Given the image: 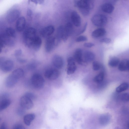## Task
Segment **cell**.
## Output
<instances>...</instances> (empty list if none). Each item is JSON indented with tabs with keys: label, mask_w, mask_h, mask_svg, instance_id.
<instances>
[{
	"label": "cell",
	"mask_w": 129,
	"mask_h": 129,
	"mask_svg": "<svg viewBox=\"0 0 129 129\" xmlns=\"http://www.w3.org/2000/svg\"><path fill=\"white\" fill-rule=\"evenodd\" d=\"M75 5L79 9L84 16L88 15L94 6L93 1L91 0H81L75 1Z\"/></svg>",
	"instance_id": "6da1fadb"
},
{
	"label": "cell",
	"mask_w": 129,
	"mask_h": 129,
	"mask_svg": "<svg viewBox=\"0 0 129 129\" xmlns=\"http://www.w3.org/2000/svg\"><path fill=\"white\" fill-rule=\"evenodd\" d=\"M36 31L34 28L29 27L23 33V41L25 45L30 48L32 43L37 37Z\"/></svg>",
	"instance_id": "7a4b0ae2"
},
{
	"label": "cell",
	"mask_w": 129,
	"mask_h": 129,
	"mask_svg": "<svg viewBox=\"0 0 129 129\" xmlns=\"http://www.w3.org/2000/svg\"><path fill=\"white\" fill-rule=\"evenodd\" d=\"M30 82L34 88L40 89L43 86L44 80L42 76L37 73L33 75L31 78Z\"/></svg>",
	"instance_id": "3957f363"
},
{
	"label": "cell",
	"mask_w": 129,
	"mask_h": 129,
	"mask_svg": "<svg viewBox=\"0 0 129 129\" xmlns=\"http://www.w3.org/2000/svg\"><path fill=\"white\" fill-rule=\"evenodd\" d=\"M91 20L94 25L97 26H101L106 23L107 21V18L104 15L97 14L93 15Z\"/></svg>",
	"instance_id": "277c9868"
},
{
	"label": "cell",
	"mask_w": 129,
	"mask_h": 129,
	"mask_svg": "<svg viewBox=\"0 0 129 129\" xmlns=\"http://www.w3.org/2000/svg\"><path fill=\"white\" fill-rule=\"evenodd\" d=\"M58 44L55 37H48L46 40L45 44V48L46 51L47 52H51Z\"/></svg>",
	"instance_id": "5b68a950"
},
{
	"label": "cell",
	"mask_w": 129,
	"mask_h": 129,
	"mask_svg": "<svg viewBox=\"0 0 129 129\" xmlns=\"http://www.w3.org/2000/svg\"><path fill=\"white\" fill-rule=\"evenodd\" d=\"M14 39L4 33L1 35L0 42L3 45H5L9 47H12L15 44Z\"/></svg>",
	"instance_id": "8992f818"
},
{
	"label": "cell",
	"mask_w": 129,
	"mask_h": 129,
	"mask_svg": "<svg viewBox=\"0 0 129 129\" xmlns=\"http://www.w3.org/2000/svg\"><path fill=\"white\" fill-rule=\"evenodd\" d=\"M20 106L25 110H28L32 108L34 104L32 100L24 95L20 99Z\"/></svg>",
	"instance_id": "52a82bcc"
},
{
	"label": "cell",
	"mask_w": 129,
	"mask_h": 129,
	"mask_svg": "<svg viewBox=\"0 0 129 129\" xmlns=\"http://www.w3.org/2000/svg\"><path fill=\"white\" fill-rule=\"evenodd\" d=\"M20 12L19 10L17 9H12L8 13L7 19L8 22L12 23L15 22L19 18Z\"/></svg>",
	"instance_id": "ba28073f"
},
{
	"label": "cell",
	"mask_w": 129,
	"mask_h": 129,
	"mask_svg": "<svg viewBox=\"0 0 129 129\" xmlns=\"http://www.w3.org/2000/svg\"><path fill=\"white\" fill-rule=\"evenodd\" d=\"M67 73L68 75L72 74L75 72L77 68L74 58L71 57H69L67 59Z\"/></svg>",
	"instance_id": "9c48e42d"
},
{
	"label": "cell",
	"mask_w": 129,
	"mask_h": 129,
	"mask_svg": "<svg viewBox=\"0 0 129 129\" xmlns=\"http://www.w3.org/2000/svg\"><path fill=\"white\" fill-rule=\"evenodd\" d=\"M59 75V71L54 68H50L45 72L44 75L47 78L50 80H54L57 79Z\"/></svg>",
	"instance_id": "30bf717a"
},
{
	"label": "cell",
	"mask_w": 129,
	"mask_h": 129,
	"mask_svg": "<svg viewBox=\"0 0 129 129\" xmlns=\"http://www.w3.org/2000/svg\"><path fill=\"white\" fill-rule=\"evenodd\" d=\"M73 30L72 24L70 22L67 23L64 27L63 36L62 40L64 42L68 39L69 37L72 34Z\"/></svg>",
	"instance_id": "8fae6325"
},
{
	"label": "cell",
	"mask_w": 129,
	"mask_h": 129,
	"mask_svg": "<svg viewBox=\"0 0 129 129\" xmlns=\"http://www.w3.org/2000/svg\"><path fill=\"white\" fill-rule=\"evenodd\" d=\"M14 67V63L11 60H7L4 61L0 66V69L3 71L7 72L11 71Z\"/></svg>",
	"instance_id": "7c38bea8"
},
{
	"label": "cell",
	"mask_w": 129,
	"mask_h": 129,
	"mask_svg": "<svg viewBox=\"0 0 129 129\" xmlns=\"http://www.w3.org/2000/svg\"><path fill=\"white\" fill-rule=\"evenodd\" d=\"M52 62L54 66L58 69L61 68L63 66V59L61 56L58 55H55L53 56Z\"/></svg>",
	"instance_id": "4fadbf2b"
},
{
	"label": "cell",
	"mask_w": 129,
	"mask_h": 129,
	"mask_svg": "<svg viewBox=\"0 0 129 129\" xmlns=\"http://www.w3.org/2000/svg\"><path fill=\"white\" fill-rule=\"evenodd\" d=\"M71 18L74 25L76 27L79 26L81 24V19L80 16L76 11H73L71 13Z\"/></svg>",
	"instance_id": "5bb4252c"
},
{
	"label": "cell",
	"mask_w": 129,
	"mask_h": 129,
	"mask_svg": "<svg viewBox=\"0 0 129 129\" xmlns=\"http://www.w3.org/2000/svg\"><path fill=\"white\" fill-rule=\"evenodd\" d=\"M18 80L11 74L6 78L5 83L6 85L8 88L13 87L16 84Z\"/></svg>",
	"instance_id": "9a60e30c"
},
{
	"label": "cell",
	"mask_w": 129,
	"mask_h": 129,
	"mask_svg": "<svg viewBox=\"0 0 129 129\" xmlns=\"http://www.w3.org/2000/svg\"><path fill=\"white\" fill-rule=\"evenodd\" d=\"M26 24V20L25 17L22 16L19 17L17 20L16 27L17 31L21 32L24 29Z\"/></svg>",
	"instance_id": "2e32d148"
},
{
	"label": "cell",
	"mask_w": 129,
	"mask_h": 129,
	"mask_svg": "<svg viewBox=\"0 0 129 129\" xmlns=\"http://www.w3.org/2000/svg\"><path fill=\"white\" fill-rule=\"evenodd\" d=\"M54 31V27L51 25L47 26L43 28L41 31L42 36L44 37L49 36L52 35Z\"/></svg>",
	"instance_id": "e0dca14e"
},
{
	"label": "cell",
	"mask_w": 129,
	"mask_h": 129,
	"mask_svg": "<svg viewBox=\"0 0 129 129\" xmlns=\"http://www.w3.org/2000/svg\"><path fill=\"white\" fill-rule=\"evenodd\" d=\"M82 56L83 53L82 49L79 48L77 49L74 54V58L75 61L80 65H82L83 64Z\"/></svg>",
	"instance_id": "ac0fdd59"
},
{
	"label": "cell",
	"mask_w": 129,
	"mask_h": 129,
	"mask_svg": "<svg viewBox=\"0 0 129 129\" xmlns=\"http://www.w3.org/2000/svg\"><path fill=\"white\" fill-rule=\"evenodd\" d=\"M129 60L126 59H124L119 62L118 68L120 71H128L129 70Z\"/></svg>",
	"instance_id": "d6986e66"
},
{
	"label": "cell",
	"mask_w": 129,
	"mask_h": 129,
	"mask_svg": "<svg viewBox=\"0 0 129 129\" xmlns=\"http://www.w3.org/2000/svg\"><path fill=\"white\" fill-rule=\"evenodd\" d=\"M106 33V30L104 28H100L94 30L92 33L91 35L94 38H98L104 36Z\"/></svg>",
	"instance_id": "ffe728a7"
},
{
	"label": "cell",
	"mask_w": 129,
	"mask_h": 129,
	"mask_svg": "<svg viewBox=\"0 0 129 129\" xmlns=\"http://www.w3.org/2000/svg\"><path fill=\"white\" fill-rule=\"evenodd\" d=\"M42 44V40L40 38L37 36L32 43L30 48L37 51L40 49Z\"/></svg>",
	"instance_id": "44dd1931"
},
{
	"label": "cell",
	"mask_w": 129,
	"mask_h": 129,
	"mask_svg": "<svg viewBox=\"0 0 129 129\" xmlns=\"http://www.w3.org/2000/svg\"><path fill=\"white\" fill-rule=\"evenodd\" d=\"M84 61L87 62H90L93 61L95 58V55L92 52L89 51H85L83 55Z\"/></svg>",
	"instance_id": "7402d4cb"
},
{
	"label": "cell",
	"mask_w": 129,
	"mask_h": 129,
	"mask_svg": "<svg viewBox=\"0 0 129 129\" xmlns=\"http://www.w3.org/2000/svg\"><path fill=\"white\" fill-rule=\"evenodd\" d=\"M102 10L107 13H111L114 9V7L111 3H106L103 4L102 6Z\"/></svg>",
	"instance_id": "603a6c76"
},
{
	"label": "cell",
	"mask_w": 129,
	"mask_h": 129,
	"mask_svg": "<svg viewBox=\"0 0 129 129\" xmlns=\"http://www.w3.org/2000/svg\"><path fill=\"white\" fill-rule=\"evenodd\" d=\"M35 116L33 114H29L25 115L23 117L25 124L27 126L30 125L31 122L35 119Z\"/></svg>",
	"instance_id": "cb8c5ba5"
},
{
	"label": "cell",
	"mask_w": 129,
	"mask_h": 129,
	"mask_svg": "<svg viewBox=\"0 0 129 129\" xmlns=\"http://www.w3.org/2000/svg\"><path fill=\"white\" fill-rule=\"evenodd\" d=\"M64 27L62 25L60 26L57 28L56 35L55 37L57 42L59 43L62 39L64 32Z\"/></svg>",
	"instance_id": "d4e9b609"
},
{
	"label": "cell",
	"mask_w": 129,
	"mask_h": 129,
	"mask_svg": "<svg viewBox=\"0 0 129 129\" xmlns=\"http://www.w3.org/2000/svg\"><path fill=\"white\" fill-rule=\"evenodd\" d=\"M11 101L9 99H6L0 101V111L5 110L10 105Z\"/></svg>",
	"instance_id": "484cf974"
},
{
	"label": "cell",
	"mask_w": 129,
	"mask_h": 129,
	"mask_svg": "<svg viewBox=\"0 0 129 129\" xmlns=\"http://www.w3.org/2000/svg\"><path fill=\"white\" fill-rule=\"evenodd\" d=\"M24 72L23 70L21 69L18 68L14 70L11 74L19 80L23 77Z\"/></svg>",
	"instance_id": "4316f807"
},
{
	"label": "cell",
	"mask_w": 129,
	"mask_h": 129,
	"mask_svg": "<svg viewBox=\"0 0 129 129\" xmlns=\"http://www.w3.org/2000/svg\"><path fill=\"white\" fill-rule=\"evenodd\" d=\"M120 60L118 58L116 57H113L109 60L108 65L112 67H115L118 65Z\"/></svg>",
	"instance_id": "83f0119b"
},
{
	"label": "cell",
	"mask_w": 129,
	"mask_h": 129,
	"mask_svg": "<svg viewBox=\"0 0 129 129\" xmlns=\"http://www.w3.org/2000/svg\"><path fill=\"white\" fill-rule=\"evenodd\" d=\"M128 87V84L126 82H124L120 84L116 88V91L117 92H121L127 90Z\"/></svg>",
	"instance_id": "f1b7e54d"
},
{
	"label": "cell",
	"mask_w": 129,
	"mask_h": 129,
	"mask_svg": "<svg viewBox=\"0 0 129 129\" xmlns=\"http://www.w3.org/2000/svg\"><path fill=\"white\" fill-rule=\"evenodd\" d=\"M5 33L8 36L15 38L16 34L15 30L11 27H8L6 29Z\"/></svg>",
	"instance_id": "f546056e"
},
{
	"label": "cell",
	"mask_w": 129,
	"mask_h": 129,
	"mask_svg": "<svg viewBox=\"0 0 129 129\" xmlns=\"http://www.w3.org/2000/svg\"><path fill=\"white\" fill-rule=\"evenodd\" d=\"M104 74L103 72H100L94 78V81L96 83H101L104 80Z\"/></svg>",
	"instance_id": "4dcf8cb0"
},
{
	"label": "cell",
	"mask_w": 129,
	"mask_h": 129,
	"mask_svg": "<svg viewBox=\"0 0 129 129\" xmlns=\"http://www.w3.org/2000/svg\"><path fill=\"white\" fill-rule=\"evenodd\" d=\"M120 99L124 102H128L129 100V95L128 93H123L121 95Z\"/></svg>",
	"instance_id": "1f68e13d"
},
{
	"label": "cell",
	"mask_w": 129,
	"mask_h": 129,
	"mask_svg": "<svg viewBox=\"0 0 129 129\" xmlns=\"http://www.w3.org/2000/svg\"><path fill=\"white\" fill-rule=\"evenodd\" d=\"M92 67L93 70L97 71L100 69V65L98 61H95L93 62L92 63Z\"/></svg>",
	"instance_id": "d6a6232c"
},
{
	"label": "cell",
	"mask_w": 129,
	"mask_h": 129,
	"mask_svg": "<svg viewBox=\"0 0 129 129\" xmlns=\"http://www.w3.org/2000/svg\"><path fill=\"white\" fill-rule=\"evenodd\" d=\"M25 110L21 107L18 108L16 110V113L19 116H23L25 113Z\"/></svg>",
	"instance_id": "836d02e7"
},
{
	"label": "cell",
	"mask_w": 129,
	"mask_h": 129,
	"mask_svg": "<svg viewBox=\"0 0 129 129\" xmlns=\"http://www.w3.org/2000/svg\"><path fill=\"white\" fill-rule=\"evenodd\" d=\"M24 95L32 101L35 100L36 98V95L33 93L31 92H26Z\"/></svg>",
	"instance_id": "e575fe53"
},
{
	"label": "cell",
	"mask_w": 129,
	"mask_h": 129,
	"mask_svg": "<svg viewBox=\"0 0 129 129\" xmlns=\"http://www.w3.org/2000/svg\"><path fill=\"white\" fill-rule=\"evenodd\" d=\"M87 38L85 36H81L78 37L76 39V41L77 42H80L87 41Z\"/></svg>",
	"instance_id": "d590c367"
},
{
	"label": "cell",
	"mask_w": 129,
	"mask_h": 129,
	"mask_svg": "<svg viewBox=\"0 0 129 129\" xmlns=\"http://www.w3.org/2000/svg\"><path fill=\"white\" fill-rule=\"evenodd\" d=\"M13 129H26L24 127L22 124L17 123L15 124L13 128Z\"/></svg>",
	"instance_id": "8d00e7d4"
},
{
	"label": "cell",
	"mask_w": 129,
	"mask_h": 129,
	"mask_svg": "<svg viewBox=\"0 0 129 129\" xmlns=\"http://www.w3.org/2000/svg\"><path fill=\"white\" fill-rule=\"evenodd\" d=\"M100 41L101 42L108 43L111 42V39L109 38H104L100 40Z\"/></svg>",
	"instance_id": "74e56055"
},
{
	"label": "cell",
	"mask_w": 129,
	"mask_h": 129,
	"mask_svg": "<svg viewBox=\"0 0 129 129\" xmlns=\"http://www.w3.org/2000/svg\"><path fill=\"white\" fill-rule=\"evenodd\" d=\"M84 46L85 47L91 48L94 46V44L91 43H84Z\"/></svg>",
	"instance_id": "f35d334b"
},
{
	"label": "cell",
	"mask_w": 129,
	"mask_h": 129,
	"mask_svg": "<svg viewBox=\"0 0 129 129\" xmlns=\"http://www.w3.org/2000/svg\"><path fill=\"white\" fill-rule=\"evenodd\" d=\"M33 3L35 4H43L44 2V1L42 0H32L30 1Z\"/></svg>",
	"instance_id": "ab89813d"
},
{
	"label": "cell",
	"mask_w": 129,
	"mask_h": 129,
	"mask_svg": "<svg viewBox=\"0 0 129 129\" xmlns=\"http://www.w3.org/2000/svg\"><path fill=\"white\" fill-rule=\"evenodd\" d=\"M22 53V51L21 50H16L15 52L14 55L15 56H18L21 55Z\"/></svg>",
	"instance_id": "60d3db41"
},
{
	"label": "cell",
	"mask_w": 129,
	"mask_h": 129,
	"mask_svg": "<svg viewBox=\"0 0 129 129\" xmlns=\"http://www.w3.org/2000/svg\"><path fill=\"white\" fill-rule=\"evenodd\" d=\"M36 65L34 63H31L28 66V68L30 69H34L36 67Z\"/></svg>",
	"instance_id": "b9f144b4"
},
{
	"label": "cell",
	"mask_w": 129,
	"mask_h": 129,
	"mask_svg": "<svg viewBox=\"0 0 129 129\" xmlns=\"http://www.w3.org/2000/svg\"><path fill=\"white\" fill-rule=\"evenodd\" d=\"M0 129H7V125L5 122H4L2 124L0 127Z\"/></svg>",
	"instance_id": "7bdbcfd3"
},
{
	"label": "cell",
	"mask_w": 129,
	"mask_h": 129,
	"mask_svg": "<svg viewBox=\"0 0 129 129\" xmlns=\"http://www.w3.org/2000/svg\"><path fill=\"white\" fill-rule=\"evenodd\" d=\"M87 25V22H86L84 25L83 29H82L80 33V34H82L85 31L86 29Z\"/></svg>",
	"instance_id": "ee69618b"
},
{
	"label": "cell",
	"mask_w": 129,
	"mask_h": 129,
	"mask_svg": "<svg viewBox=\"0 0 129 129\" xmlns=\"http://www.w3.org/2000/svg\"><path fill=\"white\" fill-rule=\"evenodd\" d=\"M32 14V11L29 9L28 10L27 12V15L28 16H31Z\"/></svg>",
	"instance_id": "f6af8a7d"
},
{
	"label": "cell",
	"mask_w": 129,
	"mask_h": 129,
	"mask_svg": "<svg viewBox=\"0 0 129 129\" xmlns=\"http://www.w3.org/2000/svg\"><path fill=\"white\" fill-rule=\"evenodd\" d=\"M4 59L5 58L4 57H0V66L4 61Z\"/></svg>",
	"instance_id": "bcb514c9"
},
{
	"label": "cell",
	"mask_w": 129,
	"mask_h": 129,
	"mask_svg": "<svg viewBox=\"0 0 129 129\" xmlns=\"http://www.w3.org/2000/svg\"><path fill=\"white\" fill-rule=\"evenodd\" d=\"M18 60L19 62L21 63H24L26 61L25 60L21 59H18Z\"/></svg>",
	"instance_id": "7dc6e473"
},
{
	"label": "cell",
	"mask_w": 129,
	"mask_h": 129,
	"mask_svg": "<svg viewBox=\"0 0 129 129\" xmlns=\"http://www.w3.org/2000/svg\"><path fill=\"white\" fill-rule=\"evenodd\" d=\"M3 45L0 42V53L1 52L2 50V47L3 46Z\"/></svg>",
	"instance_id": "c3c4849f"
},
{
	"label": "cell",
	"mask_w": 129,
	"mask_h": 129,
	"mask_svg": "<svg viewBox=\"0 0 129 129\" xmlns=\"http://www.w3.org/2000/svg\"><path fill=\"white\" fill-rule=\"evenodd\" d=\"M1 120V118H0V121Z\"/></svg>",
	"instance_id": "681fc988"
}]
</instances>
